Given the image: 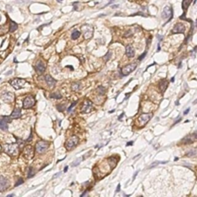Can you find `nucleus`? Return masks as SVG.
Masks as SVG:
<instances>
[{
    "label": "nucleus",
    "mask_w": 197,
    "mask_h": 197,
    "mask_svg": "<svg viewBox=\"0 0 197 197\" xmlns=\"http://www.w3.org/2000/svg\"><path fill=\"white\" fill-rule=\"evenodd\" d=\"M0 129H4V130H6L8 129L7 122L5 121L3 118V119H0Z\"/></svg>",
    "instance_id": "aec40b11"
},
{
    "label": "nucleus",
    "mask_w": 197,
    "mask_h": 197,
    "mask_svg": "<svg viewBox=\"0 0 197 197\" xmlns=\"http://www.w3.org/2000/svg\"><path fill=\"white\" fill-rule=\"evenodd\" d=\"M50 97L52 99H56V100H60L62 98V95L60 93H53L52 94L50 95Z\"/></svg>",
    "instance_id": "393cba45"
},
{
    "label": "nucleus",
    "mask_w": 197,
    "mask_h": 197,
    "mask_svg": "<svg viewBox=\"0 0 197 197\" xmlns=\"http://www.w3.org/2000/svg\"><path fill=\"white\" fill-rule=\"evenodd\" d=\"M111 55H112V52H109L108 53L106 54V56L104 57V60H106V61H108V60H109V58L111 57Z\"/></svg>",
    "instance_id": "2f4dec72"
},
{
    "label": "nucleus",
    "mask_w": 197,
    "mask_h": 197,
    "mask_svg": "<svg viewBox=\"0 0 197 197\" xmlns=\"http://www.w3.org/2000/svg\"><path fill=\"white\" fill-rule=\"evenodd\" d=\"M76 103H77V101H76L75 102H73V103H72V104L71 106L69 107V108H68V112H71V109H72L73 107H75V106L76 105Z\"/></svg>",
    "instance_id": "473e14b6"
},
{
    "label": "nucleus",
    "mask_w": 197,
    "mask_h": 197,
    "mask_svg": "<svg viewBox=\"0 0 197 197\" xmlns=\"http://www.w3.org/2000/svg\"><path fill=\"white\" fill-rule=\"evenodd\" d=\"M79 143V138L76 135H72V137L66 140L65 143V146L67 150H72L74 147H76Z\"/></svg>",
    "instance_id": "f03ea898"
},
{
    "label": "nucleus",
    "mask_w": 197,
    "mask_h": 197,
    "mask_svg": "<svg viewBox=\"0 0 197 197\" xmlns=\"http://www.w3.org/2000/svg\"><path fill=\"white\" fill-rule=\"evenodd\" d=\"M56 108H57V109L60 112H62L64 111L65 108H66V106H65V105H57Z\"/></svg>",
    "instance_id": "c85d7f7f"
},
{
    "label": "nucleus",
    "mask_w": 197,
    "mask_h": 197,
    "mask_svg": "<svg viewBox=\"0 0 197 197\" xmlns=\"http://www.w3.org/2000/svg\"><path fill=\"white\" fill-rule=\"evenodd\" d=\"M1 19H2V16H1V15H0V21H1Z\"/></svg>",
    "instance_id": "a18cd8bd"
},
{
    "label": "nucleus",
    "mask_w": 197,
    "mask_h": 197,
    "mask_svg": "<svg viewBox=\"0 0 197 197\" xmlns=\"http://www.w3.org/2000/svg\"><path fill=\"white\" fill-rule=\"evenodd\" d=\"M189 112H190V108H188L185 111H184V115H187L189 113Z\"/></svg>",
    "instance_id": "c9c22d12"
},
{
    "label": "nucleus",
    "mask_w": 197,
    "mask_h": 197,
    "mask_svg": "<svg viewBox=\"0 0 197 197\" xmlns=\"http://www.w3.org/2000/svg\"><path fill=\"white\" fill-rule=\"evenodd\" d=\"M192 0H183V9L184 10L187 9V8L190 6V5L192 3Z\"/></svg>",
    "instance_id": "4be33fe9"
},
{
    "label": "nucleus",
    "mask_w": 197,
    "mask_h": 197,
    "mask_svg": "<svg viewBox=\"0 0 197 197\" xmlns=\"http://www.w3.org/2000/svg\"><path fill=\"white\" fill-rule=\"evenodd\" d=\"M18 28V26L17 24L13 21L10 22V27H9V31L10 32H14L16 31Z\"/></svg>",
    "instance_id": "412c9836"
},
{
    "label": "nucleus",
    "mask_w": 197,
    "mask_h": 197,
    "mask_svg": "<svg viewBox=\"0 0 197 197\" xmlns=\"http://www.w3.org/2000/svg\"><path fill=\"white\" fill-rule=\"evenodd\" d=\"M32 133H31V135H30V137H29V139H27V142H29V140H30V139H32Z\"/></svg>",
    "instance_id": "79ce46f5"
},
{
    "label": "nucleus",
    "mask_w": 197,
    "mask_h": 197,
    "mask_svg": "<svg viewBox=\"0 0 197 197\" xmlns=\"http://www.w3.org/2000/svg\"><path fill=\"white\" fill-rule=\"evenodd\" d=\"M81 160H82V158H79V159H77L75 162H73L72 163V166H77L79 165V164L80 163Z\"/></svg>",
    "instance_id": "c756f323"
},
{
    "label": "nucleus",
    "mask_w": 197,
    "mask_h": 197,
    "mask_svg": "<svg viewBox=\"0 0 197 197\" xmlns=\"http://www.w3.org/2000/svg\"><path fill=\"white\" fill-rule=\"evenodd\" d=\"M196 140V132H195L193 135H189L187 136H185L182 142L185 144H189V143H194L195 141Z\"/></svg>",
    "instance_id": "4468645a"
},
{
    "label": "nucleus",
    "mask_w": 197,
    "mask_h": 197,
    "mask_svg": "<svg viewBox=\"0 0 197 197\" xmlns=\"http://www.w3.org/2000/svg\"><path fill=\"white\" fill-rule=\"evenodd\" d=\"M1 97L5 102H12L14 100V94L11 92H5L2 94Z\"/></svg>",
    "instance_id": "9b49d317"
},
{
    "label": "nucleus",
    "mask_w": 197,
    "mask_h": 197,
    "mask_svg": "<svg viewBox=\"0 0 197 197\" xmlns=\"http://www.w3.org/2000/svg\"><path fill=\"white\" fill-rule=\"evenodd\" d=\"M36 72L39 74H42L45 70V65L42 61H38L36 65Z\"/></svg>",
    "instance_id": "2eb2a0df"
},
{
    "label": "nucleus",
    "mask_w": 197,
    "mask_h": 197,
    "mask_svg": "<svg viewBox=\"0 0 197 197\" xmlns=\"http://www.w3.org/2000/svg\"><path fill=\"white\" fill-rule=\"evenodd\" d=\"M21 109H19V108H16L11 114V118L12 119H18L19 117H21Z\"/></svg>",
    "instance_id": "a211bd4d"
},
{
    "label": "nucleus",
    "mask_w": 197,
    "mask_h": 197,
    "mask_svg": "<svg viewBox=\"0 0 197 197\" xmlns=\"http://www.w3.org/2000/svg\"><path fill=\"white\" fill-rule=\"evenodd\" d=\"M185 31V26L182 23L176 24L173 29V33H184Z\"/></svg>",
    "instance_id": "ddd939ff"
},
{
    "label": "nucleus",
    "mask_w": 197,
    "mask_h": 197,
    "mask_svg": "<svg viewBox=\"0 0 197 197\" xmlns=\"http://www.w3.org/2000/svg\"><path fill=\"white\" fill-rule=\"evenodd\" d=\"M174 81H175V77H173V78L171 79V82L172 83H174Z\"/></svg>",
    "instance_id": "37998d69"
},
{
    "label": "nucleus",
    "mask_w": 197,
    "mask_h": 197,
    "mask_svg": "<svg viewBox=\"0 0 197 197\" xmlns=\"http://www.w3.org/2000/svg\"><path fill=\"white\" fill-rule=\"evenodd\" d=\"M114 111H115V110H112V111L109 112V113H111V112H114Z\"/></svg>",
    "instance_id": "c03bdc74"
},
{
    "label": "nucleus",
    "mask_w": 197,
    "mask_h": 197,
    "mask_svg": "<svg viewBox=\"0 0 197 197\" xmlns=\"http://www.w3.org/2000/svg\"><path fill=\"white\" fill-rule=\"evenodd\" d=\"M152 116V113H144V114L140 115L139 117V119H138V122H139V123L140 126H145L146 124L151 119Z\"/></svg>",
    "instance_id": "39448f33"
},
{
    "label": "nucleus",
    "mask_w": 197,
    "mask_h": 197,
    "mask_svg": "<svg viewBox=\"0 0 197 197\" xmlns=\"http://www.w3.org/2000/svg\"><path fill=\"white\" fill-rule=\"evenodd\" d=\"M81 89L80 83H74L72 85V89L73 91H78Z\"/></svg>",
    "instance_id": "5701e85b"
},
{
    "label": "nucleus",
    "mask_w": 197,
    "mask_h": 197,
    "mask_svg": "<svg viewBox=\"0 0 197 197\" xmlns=\"http://www.w3.org/2000/svg\"><path fill=\"white\" fill-rule=\"evenodd\" d=\"M138 173H139V171H137V172H135V173L134 174V176H133V180L135 179V177L136 176H137V174H138Z\"/></svg>",
    "instance_id": "ea45409f"
},
{
    "label": "nucleus",
    "mask_w": 197,
    "mask_h": 197,
    "mask_svg": "<svg viewBox=\"0 0 197 197\" xmlns=\"http://www.w3.org/2000/svg\"><path fill=\"white\" fill-rule=\"evenodd\" d=\"M173 16V9L170 6L167 5V6L164 8L163 12H162V16L163 19H168V18H169V20H170L172 19Z\"/></svg>",
    "instance_id": "1a4fd4ad"
},
{
    "label": "nucleus",
    "mask_w": 197,
    "mask_h": 197,
    "mask_svg": "<svg viewBox=\"0 0 197 197\" xmlns=\"http://www.w3.org/2000/svg\"><path fill=\"white\" fill-rule=\"evenodd\" d=\"M45 81H46V83H47L48 86L51 87V88H53L55 85H56V83L54 79L52 78L51 76H49V75H46L45 76Z\"/></svg>",
    "instance_id": "dca6fc26"
},
{
    "label": "nucleus",
    "mask_w": 197,
    "mask_h": 197,
    "mask_svg": "<svg viewBox=\"0 0 197 197\" xmlns=\"http://www.w3.org/2000/svg\"><path fill=\"white\" fill-rule=\"evenodd\" d=\"M4 151L10 156H16L19 152V146L16 143L4 146Z\"/></svg>",
    "instance_id": "f257e3e1"
},
{
    "label": "nucleus",
    "mask_w": 197,
    "mask_h": 197,
    "mask_svg": "<svg viewBox=\"0 0 197 197\" xmlns=\"http://www.w3.org/2000/svg\"><path fill=\"white\" fill-rule=\"evenodd\" d=\"M105 91H106V89H105V88L103 86H99V88H98V92L100 93V95H104Z\"/></svg>",
    "instance_id": "bb28decb"
},
{
    "label": "nucleus",
    "mask_w": 197,
    "mask_h": 197,
    "mask_svg": "<svg viewBox=\"0 0 197 197\" xmlns=\"http://www.w3.org/2000/svg\"><path fill=\"white\" fill-rule=\"evenodd\" d=\"M188 156H191V157H194L196 156V150L194 149V150H192L190 152H189L187 153Z\"/></svg>",
    "instance_id": "a878e982"
},
{
    "label": "nucleus",
    "mask_w": 197,
    "mask_h": 197,
    "mask_svg": "<svg viewBox=\"0 0 197 197\" xmlns=\"http://www.w3.org/2000/svg\"><path fill=\"white\" fill-rule=\"evenodd\" d=\"M146 52H145L143 54H142L141 56H140L138 58V60H143L144 58H145V56H146Z\"/></svg>",
    "instance_id": "f704fd0d"
},
{
    "label": "nucleus",
    "mask_w": 197,
    "mask_h": 197,
    "mask_svg": "<svg viewBox=\"0 0 197 197\" xmlns=\"http://www.w3.org/2000/svg\"><path fill=\"white\" fill-rule=\"evenodd\" d=\"M159 163H166V162H153V163H152L151 165H150L149 168L150 169L152 168V167H154V166H156V165H158V164H159Z\"/></svg>",
    "instance_id": "7c9ffc66"
},
{
    "label": "nucleus",
    "mask_w": 197,
    "mask_h": 197,
    "mask_svg": "<svg viewBox=\"0 0 197 197\" xmlns=\"http://www.w3.org/2000/svg\"><path fill=\"white\" fill-rule=\"evenodd\" d=\"M24 156L27 159H32V157L34 156V151L33 148L31 146H27L24 149Z\"/></svg>",
    "instance_id": "6e6552de"
},
{
    "label": "nucleus",
    "mask_w": 197,
    "mask_h": 197,
    "mask_svg": "<svg viewBox=\"0 0 197 197\" xmlns=\"http://www.w3.org/2000/svg\"><path fill=\"white\" fill-rule=\"evenodd\" d=\"M126 55L129 58H133L134 57V55H135V52H134V49L132 45H129L126 46Z\"/></svg>",
    "instance_id": "f3484780"
},
{
    "label": "nucleus",
    "mask_w": 197,
    "mask_h": 197,
    "mask_svg": "<svg viewBox=\"0 0 197 197\" xmlns=\"http://www.w3.org/2000/svg\"><path fill=\"white\" fill-rule=\"evenodd\" d=\"M136 66H137V65L135 64V63H132V64L127 65V66H126L125 67H123V68L122 69V74H123V76H128L129 74L131 73L132 72H133L135 70Z\"/></svg>",
    "instance_id": "423d86ee"
},
{
    "label": "nucleus",
    "mask_w": 197,
    "mask_h": 197,
    "mask_svg": "<svg viewBox=\"0 0 197 197\" xmlns=\"http://www.w3.org/2000/svg\"><path fill=\"white\" fill-rule=\"evenodd\" d=\"M92 109H93V102L89 100H86L83 103L82 112L83 113H89L92 111Z\"/></svg>",
    "instance_id": "9d476101"
},
{
    "label": "nucleus",
    "mask_w": 197,
    "mask_h": 197,
    "mask_svg": "<svg viewBox=\"0 0 197 197\" xmlns=\"http://www.w3.org/2000/svg\"><path fill=\"white\" fill-rule=\"evenodd\" d=\"M34 174H35V173H34L33 171V169L32 168V167H30L29 169V173H28V178H31V177H32V176H34Z\"/></svg>",
    "instance_id": "cd10ccee"
},
{
    "label": "nucleus",
    "mask_w": 197,
    "mask_h": 197,
    "mask_svg": "<svg viewBox=\"0 0 197 197\" xmlns=\"http://www.w3.org/2000/svg\"><path fill=\"white\" fill-rule=\"evenodd\" d=\"M67 170H68V166H66L64 169V173H66Z\"/></svg>",
    "instance_id": "a19ab883"
},
{
    "label": "nucleus",
    "mask_w": 197,
    "mask_h": 197,
    "mask_svg": "<svg viewBox=\"0 0 197 197\" xmlns=\"http://www.w3.org/2000/svg\"><path fill=\"white\" fill-rule=\"evenodd\" d=\"M133 141H131L130 143H127V144H126V146H132V145H133Z\"/></svg>",
    "instance_id": "58836bf2"
},
{
    "label": "nucleus",
    "mask_w": 197,
    "mask_h": 197,
    "mask_svg": "<svg viewBox=\"0 0 197 197\" xmlns=\"http://www.w3.org/2000/svg\"><path fill=\"white\" fill-rule=\"evenodd\" d=\"M48 147H49V143L45 141H39L36 143V152L38 153H43L47 150Z\"/></svg>",
    "instance_id": "20e7f679"
},
{
    "label": "nucleus",
    "mask_w": 197,
    "mask_h": 197,
    "mask_svg": "<svg viewBox=\"0 0 197 197\" xmlns=\"http://www.w3.org/2000/svg\"><path fill=\"white\" fill-rule=\"evenodd\" d=\"M123 116H124V112H123V113H122V114L120 115V116H119V120H121L122 118H123Z\"/></svg>",
    "instance_id": "4c0bfd02"
},
{
    "label": "nucleus",
    "mask_w": 197,
    "mask_h": 197,
    "mask_svg": "<svg viewBox=\"0 0 197 197\" xmlns=\"http://www.w3.org/2000/svg\"><path fill=\"white\" fill-rule=\"evenodd\" d=\"M79 36H80V32L79 31H77V30H75V31L72 33V39H73V40H76V39H77L79 37Z\"/></svg>",
    "instance_id": "b1692460"
},
{
    "label": "nucleus",
    "mask_w": 197,
    "mask_h": 197,
    "mask_svg": "<svg viewBox=\"0 0 197 197\" xmlns=\"http://www.w3.org/2000/svg\"><path fill=\"white\" fill-rule=\"evenodd\" d=\"M119 191H120V184H119L116 188V192H119Z\"/></svg>",
    "instance_id": "e433bc0d"
},
{
    "label": "nucleus",
    "mask_w": 197,
    "mask_h": 197,
    "mask_svg": "<svg viewBox=\"0 0 197 197\" xmlns=\"http://www.w3.org/2000/svg\"><path fill=\"white\" fill-rule=\"evenodd\" d=\"M10 84L15 89L18 90V89L23 88L26 84V80H24L22 79H15L10 82Z\"/></svg>",
    "instance_id": "7ed1b4c3"
},
{
    "label": "nucleus",
    "mask_w": 197,
    "mask_h": 197,
    "mask_svg": "<svg viewBox=\"0 0 197 197\" xmlns=\"http://www.w3.org/2000/svg\"><path fill=\"white\" fill-rule=\"evenodd\" d=\"M9 182L7 179L0 176V192L6 190L9 187Z\"/></svg>",
    "instance_id": "f8f14e48"
},
{
    "label": "nucleus",
    "mask_w": 197,
    "mask_h": 197,
    "mask_svg": "<svg viewBox=\"0 0 197 197\" xmlns=\"http://www.w3.org/2000/svg\"><path fill=\"white\" fill-rule=\"evenodd\" d=\"M22 183H23V179H19V180H18V182H17V183H16V185H15V186H18V185H21V184Z\"/></svg>",
    "instance_id": "72a5a7b5"
},
{
    "label": "nucleus",
    "mask_w": 197,
    "mask_h": 197,
    "mask_svg": "<svg viewBox=\"0 0 197 197\" xmlns=\"http://www.w3.org/2000/svg\"><path fill=\"white\" fill-rule=\"evenodd\" d=\"M35 99L33 98V96L32 95H29L23 101V108L24 109H29L31 108L35 105Z\"/></svg>",
    "instance_id": "0eeeda50"
},
{
    "label": "nucleus",
    "mask_w": 197,
    "mask_h": 197,
    "mask_svg": "<svg viewBox=\"0 0 197 197\" xmlns=\"http://www.w3.org/2000/svg\"><path fill=\"white\" fill-rule=\"evenodd\" d=\"M167 86H168V82H167L166 79H162V80H161V82L159 83V89H160V91H161L162 93H164V92H165V90H166V88H167Z\"/></svg>",
    "instance_id": "6ab92c4d"
}]
</instances>
